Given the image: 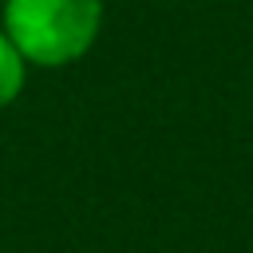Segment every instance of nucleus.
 Wrapping results in <instances>:
<instances>
[{"label": "nucleus", "instance_id": "obj_1", "mask_svg": "<svg viewBox=\"0 0 253 253\" xmlns=\"http://www.w3.org/2000/svg\"><path fill=\"white\" fill-rule=\"evenodd\" d=\"M103 16V0H4L0 32L16 43L28 67L59 71L79 63L95 47Z\"/></svg>", "mask_w": 253, "mask_h": 253}, {"label": "nucleus", "instance_id": "obj_2", "mask_svg": "<svg viewBox=\"0 0 253 253\" xmlns=\"http://www.w3.org/2000/svg\"><path fill=\"white\" fill-rule=\"evenodd\" d=\"M28 59L16 51V43L0 32V111L4 107H12L20 95H24V87H28Z\"/></svg>", "mask_w": 253, "mask_h": 253}, {"label": "nucleus", "instance_id": "obj_3", "mask_svg": "<svg viewBox=\"0 0 253 253\" xmlns=\"http://www.w3.org/2000/svg\"><path fill=\"white\" fill-rule=\"evenodd\" d=\"M0 4H4V0H0Z\"/></svg>", "mask_w": 253, "mask_h": 253}]
</instances>
